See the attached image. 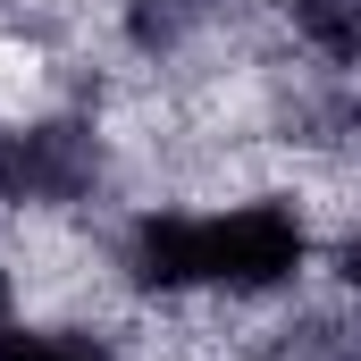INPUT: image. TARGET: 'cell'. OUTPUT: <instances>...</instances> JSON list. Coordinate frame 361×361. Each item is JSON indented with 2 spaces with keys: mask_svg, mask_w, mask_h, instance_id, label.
<instances>
[{
  "mask_svg": "<svg viewBox=\"0 0 361 361\" xmlns=\"http://www.w3.org/2000/svg\"><path fill=\"white\" fill-rule=\"evenodd\" d=\"M319 261V227L294 193H244L202 210V294L269 302Z\"/></svg>",
  "mask_w": 361,
  "mask_h": 361,
  "instance_id": "cell-1",
  "label": "cell"
},
{
  "mask_svg": "<svg viewBox=\"0 0 361 361\" xmlns=\"http://www.w3.org/2000/svg\"><path fill=\"white\" fill-rule=\"evenodd\" d=\"M0 361H126V345L109 328H34V319H8L0 328Z\"/></svg>",
  "mask_w": 361,
  "mask_h": 361,
  "instance_id": "cell-2",
  "label": "cell"
},
{
  "mask_svg": "<svg viewBox=\"0 0 361 361\" xmlns=\"http://www.w3.org/2000/svg\"><path fill=\"white\" fill-rule=\"evenodd\" d=\"M8 319H17V269L0 261V328H8Z\"/></svg>",
  "mask_w": 361,
  "mask_h": 361,
  "instance_id": "cell-3",
  "label": "cell"
},
{
  "mask_svg": "<svg viewBox=\"0 0 361 361\" xmlns=\"http://www.w3.org/2000/svg\"><path fill=\"white\" fill-rule=\"evenodd\" d=\"M345 126H353V143H361V92H353V118H345Z\"/></svg>",
  "mask_w": 361,
  "mask_h": 361,
  "instance_id": "cell-4",
  "label": "cell"
}]
</instances>
